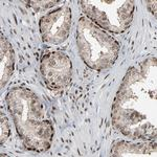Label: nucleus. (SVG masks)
I'll return each mask as SVG.
<instances>
[{"label": "nucleus", "instance_id": "nucleus-1", "mask_svg": "<svg viewBox=\"0 0 157 157\" xmlns=\"http://www.w3.org/2000/svg\"><path fill=\"white\" fill-rule=\"evenodd\" d=\"M42 63L55 68V73L45 78L52 89H61L68 85L71 78V61L63 52H52L43 58Z\"/></svg>", "mask_w": 157, "mask_h": 157}]
</instances>
